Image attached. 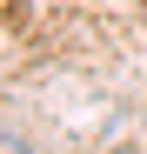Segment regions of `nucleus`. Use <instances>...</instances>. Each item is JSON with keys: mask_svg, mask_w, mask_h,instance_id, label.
I'll use <instances>...</instances> for the list:
<instances>
[{"mask_svg": "<svg viewBox=\"0 0 147 154\" xmlns=\"http://www.w3.org/2000/svg\"><path fill=\"white\" fill-rule=\"evenodd\" d=\"M134 7H147V0H134Z\"/></svg>", "mask_w": 147, "mask_h": 154, "instance_id": "nucleus-1", "label": "nucleus"}]
</instances>
